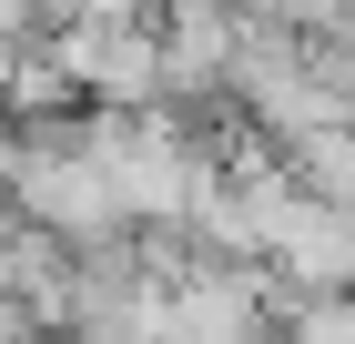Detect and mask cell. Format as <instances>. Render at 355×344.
Segmentation results:
<instances>
[{"mask_svg": "<svg viewBox=\"0 0 355 344\" xmlns=\"http://www.w3.org/2000/svg\"><path fill=\"white\" fill-rule=\"evenodd\" d=\"M284 344H355V293L345 304H304V314L284 324Z\"/></svg>", "mask_w": 355, "mask_h": 344, "instance_id": "6da1fadb", "label": "cell"}]
</instances>
